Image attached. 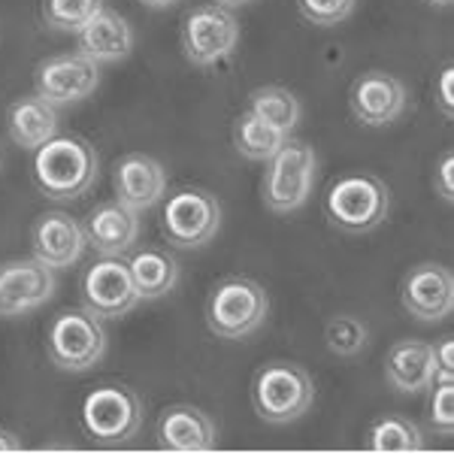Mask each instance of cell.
Masks as SVG:
<instances>
[{
    "instance_id": "6da1fadb",
    "label": "cell",
    "mask_w": 454,
    "mask_h": 454,
    "mask_svg": "<svg viewBox=\"0 0 454 454\" xmlns=\"http://www.w3.org/2000/svg\"><path fill=\"white\" fill-rule=\"evenodd\" d=\"M34 179L52 200H76L98 179V152L82 137H52L36 149Z\"/></svg>"
},
{
    "instance_id": "7a4b0ae2",
    "label": "cell",
    "mask_w": 454,
    "mask_h": 454,
    "mask_svg": "<svg viewBox=\"0 0 454 454\" xmlns=\"http://www.w3.org/2000/svg\"><path fill=\"white\" fill-rule=\"evenodd\" d=\"M391 188L372 173H346L327 188L325 215L346 233H367L387 218Z\"/></svg>"
},
{
    "instance_id": "3957f363",
    "label": "cell",
    "mask_w": 454,
    "mask_h": 454,
    "mask_svg": "<svg viewBox=\"0 0 454 454\" xmlns=\"http://www.w3.org/2000/svg\"><path fill=\"white\" fill-rule=\"evenodd\" d=\"M315 400V382L300 364L273 361L258 370L252 382L254 412L267 424H291L309 412Z\"/></svg>"
},
{
    "instance_id": "277c9868",
    "label": "cell",
    "mask_w": 454,
    "mask_h": 454,
    "mask_svg": "<svg viewBox=\"0 0 454 454\" xmlns=\"http://www.w3.org/2000/svg\"><path fill=\"white\" fill-rule=\"evenodd\" d=\"M270 297L258 282L233 276L212 288L207 300V325L222 340H246L267 321Z\"/></svg>"
},
{
    "instance_id": "5b68a950",
    "label": "cell",
    "mask_w": 454,
    "mask_h": 454,
    "mask_svg": "<svg viewBox=\"0 0 454 454\" xmlns=\"http://www.w3.org/2000/svg\"><path fill=\"white\" fill-rule=\"evenodd\" d=\"M49 361L58 370L85 372L94 364L104 361L106 355V331L100 318L88 309H67L61 312L49 327L46 336Z\"/></svg>"
},
{
    "instance_id": "8992f818",
    "label": "cell",
    "mask_w": 454,
    "mask_h": 454,
    "mask_svg": "<svg viewBox=\"0 0 454 454\" xmlns=\"http://www.w3.org/2000/svg\"><path fill=\"white\" fill-rule=\"evenodd\" d=\"M82 427L100 445L130 442L143 427V403L128 385H100L82 403Z\"/></svg>"
},
{
    "instance_id": "52a82bcc",
    "label": "cell",
    "mask_w": 454,
    "mask_h": 454,
    "mask_svg": "<svg viewBox=\"0 0 454 454\" xmlns=\"http://www.w3.org/2000/svg\"><path fill=\"white\" fill-rule=\"evenodd\" d=\"M315 182V152L300 140H285V145L270 158L263 179V203L273 212H294L309 200Z\"/></svg>"
},
{
    "instance_id": "ba28073f",
    "label": "cell",
    "mask_w": 454,
    "mask_h": 454,
    "mask_svg": "<svg viewBox=\"0 0 454 454\" xmlns=\"http://www.w3.org/2000/svg\"><path fill=\"white\" fill-rule=\"evenodd\" d=\"M239 40V25L231 10L218 4L194 6L182 21V52L194 67H212V64L231 58Z\"/></svg>"
},
{
    "instance_id": "9c48e42d",
    "label": "cell",
    "mask_w": 454,
    "mask_h": 454,
    "mask_svg": "<svg viewBox=\"0 0 454 454\" xmlns=\"http://www.w3.org/2000/svg\"><path fill=\"white\" fill-rule=\"evenodd\" d=\"M164 237L179 248H200L207 246L222 227V207L209 192L185 188L176 192L160 215Z\"/></svg>"
},
{
    "instance_id": "30bf717a",
    "label": "cell",
    "mask_w": 454,
    "mask_h": 454,
    "mask_svg": "<svg viewBox=\"0 0 454 454\" xmlns=\"http://www.w3.org/2000/svg\"><path fill=\"white\" fill-rule=\"evenodd\" d=\"M55 294V273L36 258H19L0 263V315L4 318H19Z\"/></svg>"
},
{
    "instance_id": "8fae6325",
    "label": "cell",
    "mask_w": 454,
    "mask_h": 454,
    "mask_svg": "<svg viewBox=\"0 0 454 454\" xmlns=\"http://www.w3.org/2000/svg\"><path fill=\"white\" fill-rule=\"evenodd\" d=\"M82 300L85 309L98 318H121L140 303L130 267L119 258L98 261L82 279Z\"/></svg>"
},
{
    "instance_id": "7c38bea8",
    "label": "cell",
    "mask_w": 454,
    "mask_h": 454,
    "mask_svg": "<svg viewBox=\"0 0 454 454\" xmlns=\"http://www.w3.org/2000/svg\"><path fill=\"white\" fill-rule=\"evenodd\" d=\"M403 309L415 321H442L454 309V276L442 263H419L403 279L400 288Z\"/></svg>"
},
{
    "instance_id": "4fadbf2b",
    "label": "cell",
    "mask_w": 454,
    "mask_h": 454,
    "mask_svg": "<svg viewBox=\"0 0 454 454\" xmlns=\"http://www.w3.org/2000/svg\"><path fill=\"white\" fill-rule=\"evenodd\" d=\"M406 104V85L385 70H370L364 76H357L348 94L351 115L361 124H367V128H385V124L397 121Z\"/></svg>"
},
{
    "instance_id": "5bb4252c",
    "label": "cell",
    "mask_w": 454,
    "mask_h": 454,
    "mask_svg": "<svg viewBox=\"0 0 454 454\" xmlns=\"http://www.w3.org/2000/svg\"><path fill=\"white\" fill-rule=\"evenodd\" d=\"M36 94L49 100L52 106L58 104H79V100L91 98L94 88L100 82L98 64L88 61L85 55H55L36 67Z\"/></svg>"
},
{
    "instance_id": "9a60e30c",
    "label": "cell",
    "mask_w": 454,
    "mask_h": 454,
    "mask_svg": "<svg viewBox=\"0 0 454 454\" xmlns=\"http://www.w3.org/2000/svg\"><path fill=\"white\" fill-rule=\"evenodd\" d=\"M88 239L85 227L67 212H46L34 222L31 231V248L34 258L43 261L52 270H67L82 258Z\"/></svg>"
},
{
    "instance_id": "2e32d148",
    "label": "cell",
    "mask_w": 454,
    "mask_h": 454,
    "mask_svg": "<svg viewBox=\"0 0 454 454\" xmlns=\"http://www.w3.org/2000/svg\"><path fill=\"white\" fill-rule=\"evenodd\" d=\"M85 239L94 252H100L104 258H119V254L130 252L134 243L140 239V218L134 209H128L124 203H98L85 218Z\"/></svg>"
},
{
    "instance_id": "e0dca14e",
    "label": "cell",
    "mask_w": 454,
    "mask_h": 454,
    "mask_svg": "<svg viewBox=\"0 0 454 454\" xmlns=\"http://www.w3.org/2000/svg\"><path fill=\"white\" fill-rule=\"evenodd\" d=\"M158 445L164 451H212L218 445V427L203 409L170 406L158 419Z\"/></svg>"
},
{
    "instance_id": "ac0fdd59",
    "label": "cell",
    "mask_w": 454,
    "mask_h": 454,
    "mask_svg": "<svg viewBox=\"0 0 454 454\" xmlns=\"http://www.w3.org/2000/svg\"><path fill=\"white\" fill-rule=\"evenodd\" d=\"M115 200L128 209L143 212L152 209L167 192V173L155 158L149 155H128L115 164Z\"/></svg>"
},
{
    "instance_id": "d6986e66",
    "label": "cell",
    "mask_w": 454,
    "mask_h": 454,
    "mask_svg": "<svg viewBox=\"0 0 454 454\" xmlns=\"http://www.w3.org/2000/svg\"><path fill=\"white\" fill-rule=\"evenodd\" d=\"M76 36H79V55H85L94 64L121 61L134 49V31H130V25L115 10H106V6H100Z\"/></svg>"
},
{
    "instance_id": "ffe728a7",
    "label": "cell",
    "mask_w": 454,
    "mask_h": 454,
    "mask_svg": "<svg viewBox=\"0 0 454 454\" xmlns=\"http://www.w3.org/2000/svg\"><path fill=\"white\" fill-rule=\"evenodd\" d=\"M385 379L400 394H421L434 385V346L400 340L385 355Z\"/></svg>"
},
{
    "instance_id": "44dd1931",
    "label": "cell",
    "mask_w": 454,
    "mask_h": 454,
    "mask_svg": "<svg viewBox=\"0 0 454 454\" xmlns=\"http://www.w3.org/2000/svg\"><path fill=\"white\" fill-rule=\"evenodd\" d=\"M6 130H10V140L21 149H40L58 134V113L40 94L19 98L6 113Z\"/></svg>"
},
{
    "instance_id": "7402d4cb",
    "label": "cell",
    "mask_w": 454,
    "mask_h": 454,
    "mask_svg": "<svg viewBox=\"0 0 454 454\" xmlns=\"http://www.w3.org/2000/svg\"><path fill=\"white\" fill-rule=\"evenodd\" d=\"M130 276H134L140 300H158L170 294L179 279V263L160 248H143L130 258Z\"/></svg>"
},
{
    "instance_id": "603a6c76",
    "label": "cell",
    "mask_w": 454,
    "mask_h": 454,
    "mask_svg": "<svg viewBox=\"0 0 454 454\" xmlns=\"http://www.w3.org/2000/svg\"><path fill=\"white\" fill-rule=\"evenodd\" d=\"M285 140H288V134L276 130L273 124L258 119V115L248 113V109L239 115L237 124H233V143H237V152L248 160H270L285 145Z\"/></svg>"
},
{
    "instance_id": "cb8c5ba5",
    "label": "cell",
    "mask_w": 454,
    "mask_h": 454,
    "mask_svg": "<svg viewBox=\"0 0 454 454\" xmlns=\"http://www.w3.org/2000/svg\"><path fill=\"white\" fill-rule=\"evenodd\" d=\"M248 113H254L258 119L273 124V128L282 130V134H291L300 121V100L288 91V88L267 85V88L252 91V98H248Z\"/></svg>"
},
{
    "instance_id": "d4e9b609",
    "label": "cell",
    "mask_w": 454,
    "mask_h": 454,
    "mask_svg": "<svg viewBox=\"0 0 454 454\" xmlns=\"http://www.w3.org/2000/svg\"><path fill=\"white\" fill-rule=\"evenodd\" d=\"M370 449L372 451H421L424 436L415 421L403 415H387L370 427Z\"/></svg>"
},
{
    "instance_id": "484cf974",
    "label": "cell",
    "mask_w": 454,
    "mask_h": 454,
    "mask_svg": "<svg viewBox=\"0 0 454 454\" xmlns=\"http://www.w3.org/2000/svg\"><path fill=\"white\" fill-rule=\"evenodd\" d=\"M325 342L336 357H355L367 348L370 331L361 318H355V315H336V318L327 321V327H325Z\"/></svg>"
},
{
    "instance_id": "4316f807",
    "label": "cell",
    "mask_w": 454,
    "mask_h": 454,
    "mask_svg": "<svg viewBox=\"0 0 454 454\" xmlns=\"http://www.w3.org/2000/svg\"><path fill=\"white\" fill-rule=\"evenodd\" d=\"M100 6H104V0H43V19L58 31L79 34Z\"/></svg>"
},
{
    "instance_id": "83f0119b",
    "label": "cell",
    "mask_w": 454,
    "mask_h": 454,
    "mask_svg": "<svg viewBox=\"0 0 454 454\" xmlns=\"http://www.w3.org/2000/svg\"><path fill=\"white\" fill-rule=\"evenodd\" d=\"M355 4L357 0H297L303 19L318 27H333L346 21L355 12Z\"/></svg>"
},
{
    "instance_id": "f1b7e54d",
    "label": "cell",
    "mask_w": 454,
    "mask_h": 454,
    "mask_svg": "<svg viewBox=\"0 0 454 454\" xmlns=\"http://www.w3.org/2000/svg\"><path fill=\"white\" fill-rule=\"evenodd\" d=\"M427 421L439 436L454 434V382H436L434 394H430Z\"/></svg>"
},
{
    "instance_id": "f546056e",
    "label": "cell",
    "mask_w": 454,
    "mask_h": 454,
    "mask_svg": "<svg viewBox=\"0 0 454 454\" xmlns=\"http://www.w3.org/2000/svg\"><path fill=\"white\" fill-rule=\"evenodd\" d=\"M434 382H454V342L445 336L434 346Z\"/></svg>"
},
{
    "instance_id": "4dcf8cb0",
    "label": "cell",
    "mask_w": 454,
    "mask_h": 454,
    "mask_svg": "<svg viewBox=\"0 0 454 454\" xmlns=\"http://www.w3.org/2000/svg\"><path fill=\"white\" fill-rule=\"evenodd\" d=\"M436 104L442 109L445 119L454 115V67L445 64L442 73H439V82H436Z\"/></svg>"
},
{
    "instance_id": "1f68e13d",
    "label": "cell",
    "mask_w": 454,
    "mask_h": 454,
    "mask_svg": "<svg viewBox=\"0 0 454 454\" xmlns=\"http://www.w3.org/2000/svg\"><path fill=\"white\" fill-rule=\"evenodd\" d=\"M436 192L442 194L445 203H451V197H454V155H451V152H445V155L439 158V167H436Z\"/></svg>"
},
{
    "instance_id": "d6a6232c",
    "label": "cell",
    "mask_w": 454,
    "mask_h": 454,
    "mask_svg": "<svg viewBox=\"0 0 454 454\" xmlns=\"http://www.w3.org/2000/svg\"><path fill=\"white\" fill-rule=\"evenodd\" d=\"M25 445H21V439L16 434H10V430H0V454H10V451H21Z\"/></svg>"
},
{
    "instance_id": "836d02e7",
    "label": "cell",
    "mask_w": 454,
    "mask_h": 454,
    "mask_svg": "<svg viewBox=\"0 0 454 454\" xmlns=\"http://www.w3.org/2000/svg\"><path fill=\"white\" fill-rule=\"evenodd\" d=\"M145 6H155V10H164V6H173L179 4V0H143Z\"/></svg>"
},
{
    "instance_id": "e575fe53",
    "label": "cell",
    "mask_w": 454,
    "mask_h": 454,
    "mask_svg": "<svg viewBox=\"0 0 454 454\" xmlns=\"http://www.w3.org/2000/svg\"><path fill=\"white\" fill-rule=\"evenodd\" d=\"M218 6H224V10H231V6H246V4H252V0H215Z\"/></svg>"
},
{
    "instance_id": "d590c367",
    "label": "cell",
    "mask_w": 454,
    "mask_h": 454,
    "mask_svg": "<svg viewBox=\"0 0 454 454\" xmlns=\"http://www.w3.org/2000/svg\"><path fill=\"white\" fill-rule=\"evenodd\" d=\"M427 4H434V6H449L451 0H427Z\"/></svg>"
}]
</instances>
